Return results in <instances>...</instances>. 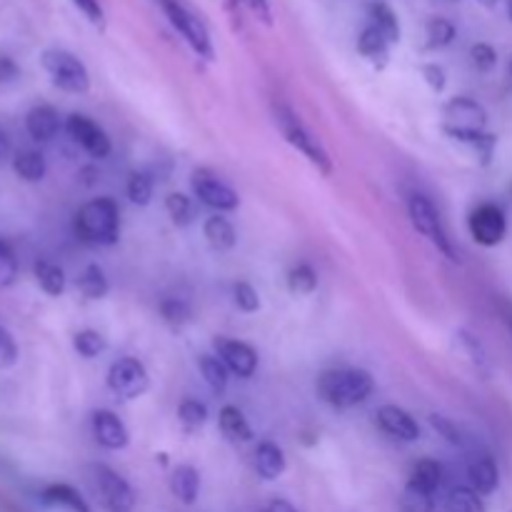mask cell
I'll return each mask as SVG.
<instances>
[{
  "label": "cell",
  "instance_id": "cell-4",
  "mask_svg": "<svg viewBox=\"0 0 512 512\" xmlns=\"http://www.w3.org/2000/svg\"><path fill=\"white\" fill-rule=\"evenodd\" d=\"M408 213H410V223L415 225V230H418L420 235H425V238H428L430 243H433L435 248L445 255V258L453 260V263H458L460 255H458V250H455L453 240H450L448 230H445L443 218H440V213H438V208L433 205V200L423 193L410 195Z\"/></svg>",
  "mask_w": 512,
  "mask_h": 512
},
{
  "label": "cell",
  "instance_id": "cell-17",
  "mask_svg": "<svg viewBox=\"0 0 512 512\" xmlns=\"http://www.w3.org/2000/svg\"><path fill=\"white\" fill-rule=\"evenodd\" d=\"M253 468L255 473H258V478L263 480H278L280 475L285 473V468H288V458H285L283 448H280L278 443H273V440H263V443L255 448V455H253Z\"/></svg>",
  "mask_w": 512,
  "mask_h": 512
},
{
  "label": "cell",
  "instance_id": "cell-36",
  "mask_svg": "<svg viewBox=\"0 0 512 512\" xmlns=\"http://www.w3.org/2000/svg\"><path fill=\"white\" fill-rule=\"evenodd\" d=\"M288 290L293 295H310L318 290V273L313 270V265L300 263L295 265L288 273Z\"/></svg>",
  "mask_w": 512,
  "mask_h": 512
},
{
  "label": "cell",
  "instance_id": "cell-37",
  "mask_svg": "<svg viewBox=\"0 0 512 512\" xmlns=\"http://www.w3.org/2000/svg\"><path fill=\"white\" fill-rule=\"evenodd\" d=\"M128 198L130 203L138 205V208H145L153 200V180L145 173H133L128 180Z\"/></svg>",
  "mask_w": 512,
  "mask_h": 512
},
{
  "label": "cell",
  "instance_id": "cell-41",
  "mask_svg": "<svg viewBox=\"0 0 512 512\" xmlns=\"http://www.w3.org/2000/svg\"><path fill=\"white\" fill-rule=\"evenodd\" d=\"M470 60H473V65L478 70L490 73V70L498 65V50H495L490 43H475L473 48H470Z\"/></svg>",
  "mask_w": 512,
  "mask_h": 512
},
{
  "label": "cell",
  "instance_id": "cell-6",
  "mask_svg": "<svg viewBox=\"0 0 512 512\" xmlns=\"http://www.w3.org/2000/svg\"><path fill=\"white\" fill-rule=\"evenodd\" d=\"M160 8H163L165 18L170 20L175 30L185 38V43L205 60H213L215 58V50H213V40H210L208 28H205L203 20L198 18L195 13H190L180 0H158Z\"/></svg>",
  "mask_w": 512,
  "mask_h": 512
},
{
  "label": "cell",
  "instance_id": "cell-20",
  "mask_svg": "<svg viewBox=\"0 0 512 512\" xmlns=\"http://www.w3.org/2000/svg\"><path fill=\"white\" fill-rule=\"evenodd\" d=\"M468 475H470V485H473V490L478 495H493L495 490H498L500 470H498V463H495L490 455H480V458H475L473 463H470Z\"/></svg>",
  "mask_w": 512,
  "mask_h": 512
},
{
  "label": "cell",
  "instance_id": "cell-27",
  "mask_svg": "<svg viewBox=\"0 0 512 512\" xmlns=\"http://www.w3.org/2000/svg\"><path fill=\"white\" fill-rule=\"evenodd\" d=\"M13 170L25 183H40L48 173V165H45L43 153H38V150H20L13 158Z\"/></svg>",
  "mask_w": 512,
  "mask_h": 512
},
{
  "label": "cell",
  "instance_id": "cell-11",
  "mask_svg": "<svg viewBox=\"0 0 512 512\" xmlns=\"http://www.w3.org/2000/svg\"><path fill=\"white\" fill-rule=\"evenodd\" d=\"M190 188H193V195L208 208L218 210V213H230V210H238L240 198L230 185H225L223 180L215 178L210 170H193L190 175Z\"/></svg>",
  "mask_w": 512,
  "mask_h": 512
},
{
  "label": "cell",
  "instance_id": "cell-42",
  "mask_svg": "<svg viewBox=\"0 0 512 512\" xmlns=\"http://www.w3.org/2000/svg\"><path fill=\"white\" fill-rule=\"evenodd\" d=\"M18 358H20L18 343H15V338L10 335V330H5L3 325H0V370L13 368V365L18 363Z\"/></svg>",
  "mask_w": 512,
  "mask_h": 512
},
{
  "label": "cell",
  "instance_id": "cell-53",
  "mask_svg": "<svg viewBox=\"0 0 512 512\" xmlns=\"http://www.w3.org/2000/svg\"><path fill=\"white\" fill-rule=\"evenodd\" d=\"M510 75H512V58H510Z\"/></svg>",
  "mask_w": 512,
  "mask_h": 512
},
{
  "label": "cell",
  "instance_id": "cell-13",
  "mask_svg": "<svg viewBox=\"0 0 512 512\" xmlns=\"http://www.w3.org/2000/svg\"><path fill=\"white\" fill-rule=\"evenodd\" d=\"M213 348L215 355L225 363V368L233 375H238V378L248 380L253 378L255 370H258V353H255L248 343H243V340L215 338Z\"/></svg>",
  "mask_w": 512,
  "mask_h": 512
},
{
  "label": "cell",
  "instance_id": "cell-32",
  "mask_svg": "<svg viewBox=\"0 0 512 512\" xmlns=\"http://www.w3.org/2000/svg\"><path fill=\"white\" fill-rule=\"evenodd\" d=\"M445 508H448V512H488L483 495L475 493L473 488H465V485L450 490Z\"/></svg>",
  "mask_w": 512,
  "mask_h": 512
},
{
  "label": "cell",
  "instance_id": "cell-44",
  "mask_svg": "<svg viewBox=\"0 0 512 512\" xmlns=\"http://www.w3.org/2000/svg\"><path fill=\"white\" fill-rule=\"evenodd\" d=\"M430 425H433V428L438 430V433L443 435V438L448 440L450 445H463V435H460L458 425L450 423V420L445 418V415L433 413V415H430Z\"/></svg>",
  "mask_w": 512,
  "mask_h": 512
},
{
  "label": "cell",
  "instance_id": "cell-24",
  "mask_svg": "<svg viewBox=\"0 0 512 512\" xmlns=\"http://www.w3.org/2000/svg\"><path fill=\"white\" fill-rule=\"evenodd\" d=\"M218 423H220V430H223V435L230 440V443H248V440H253V428H250L248 418H245L243 410H238L235 405H225V408H220Z\"/></svg>",
  "mask_w": 512,
  "mask_h": 512
},
{
  "label": "cell",
  "instance_id": "cell-51",
  "mask_svg": "<svg viewBox=\"0 0 512 512\" xmlns=\"http://www.w3.org/2000/svg\"><path fill=\"white\" fill-rule=\"evenodd\" d=\"M478 3H483L485 8H495V5H498V0H478Z\"/></svg>",
  "mask_w": 512,
  "mask_h": 512
},
{
  "label": "cell",
  "instance_id": "cell-5",
  "mask_svg": "<svg viewBox=\"0 0 512 512\" xmlns=\"http://www.w3.org/2000/svg\"><path fill=\"white\" fill-rule=\"evenodd\" d=\"M40 65L45 68V73L50 75L55 88L65 90V93L83 95L90 90V75L88 68L83 65V60L75 58L73 53L63 48H48L40 55Z\"/></svg>",
  "mask_w": 512,
  "mask_h": 512
},
{
  "label": "cell",
  "instance_id": "cell-47",
  "mask_svg": "<svg viewBox=\"0 0 512 512\" xmlns=\"http://www.w3.org/2000/svg\"><path fill=\"white\" fill-rule=\"evenodd\" d=\"M233 3L248 5V10L255 15V18L260 20V23L273 25V13H270V3H268V0H233Z\"/></svg>",
  "mask_w": 512,
  "mask_h": 512
},
{
  "label": "cell",
  "instance_id": "cell-43",
  "mask_svg": "<svg viewBox=\"0 0 512 512\" xmlns=\"http://www.w3.org/2000/svg\"><path fill=\"white\" fill-rule=\"evenodd\" d=\"M455 338L460 340V345H463V348H465V353L470 355V360H473V363L478 365V368L488 365V355H485L483 343H480V340L475 338V335H470L468 330H460V333L455 335Z\"/></svg>",
  "mask_w": 512,
  "mask_h": 512
},
{
  "label": "cell",
  "instance_id": "cell-10",
  "mask_svg": "<svg viewBox=\"0 0 512 512\" xmlns=\"http://www.w3.org/2000/svg\"><path fill=\"white\" fill-rule=\"evenodd\" d=\"M470 235L483 248H495L508 238V218L505 210L495 203H483L470 213L468 218Z\"/></svg>",
  "mask_w": 512,
  "mask_h": 512
},
{
  "label": "cell",
  "instance_id": "cell-35",
  "mask_svg": "<svg viewBox=\"0 0 512 512\" xmlns=\"http://www.w3.org/2000/svg\"><path fill=\"white\" fill-rule=\"evenodd\" d=\"M178 420L188 433H195L208 423V405L195 398H185L178 408Z\"/></svg>",
  "mask_w": 512,
  "mask_h": 512
},
{
  "label": "cell",
  "instance_id": "cell-30",
  "mask_svg": "<svg viewBox=\"0 0 512 512\" xmlns=\"http://www.w3.org/2000/svg\"><path fill=\"white\" fill-rule=\"evenodd\" d=\"M425 48L428 50H443L455 40V25L448 18H430L425 25Z\"/></svg>",
  "mask_w": 512,
  "mask_h": 512
},
{
  "label": "cell",
  "instance_id": "cell-40",
  "mask_svg": "<svg viewBox=\"0 0 512 512\" xmlns=\"http://www.w3.org/2000/svg\"><path fill=\"white\" fill-rule=\"evenodd\" d=\"M233 303L238 305V310H243V313H258L260 310L258 290H255L250 283H245V280H238V283L233 285Z\"/></svg>",
  "mask_w": 512,
  "mask_h": 512
},
{
  "label": "cell",
  "instance_id": "cell-39",
  "mask_svg": "<svg viewBox=\"0 0 512 512\" xmlns=\"http://www.w3.org/2000/svg\"><path fill=\"white\" fill-rule=\"evenodd\" d=\"M18 258L5 240H0V288H10L18 280Z\"/></svg>",
  "mask_w": 512,
  "mask_h": 512
},
{
  "label": "cell",
  "instance_id": "cell-29",
  "mask_svg": "<svg viewBox=\"0 0 512 512\" xmlns=\"http://www.w3.org/2000/svg\"><path fill=\"white\" fill-rule=\"evenodd\" d=\"M198 368H200V375H203L205 383L210 385L213 393H225L230 380V370L225 368V363L218 358V355H210V353L200 355Z\"/></svg>",
  "mask_w": 512,
  "mask_h": 512
},
{
  "label": "cell",
  "instance_id": "cell-14",
  "mask_svg": "<svg viewBox=\"0 0 512 512\" xmlns=\"http://www.w3.org/2000/svg\"><path fill=\"white\" fill-rule=\"evenodd\" d=\"M90 425H93V438L100 448L105 450L128 448L130 433L128 428H125L123 420H120L113 410H95Z\"/></svg>",
  "mask_w": 512,
  "mask_h": 512
},
{
  "label": "cell",
  "instance_id": "cell-50",
  "mask_svg": "<svg viewBox=\"0 0 512 512\" xmlns=\"http://www.w3.org/2000/svg\"><path fill=\"white\" fill-rule=\"evenodd\" d=\"M265 512H298V508H295L293 503H288V500L275 498V500H270L268 508H265Z\"/></svg>",
  "mask_w": 512,
  "mask_h": 512
},
{
  "label": "cell",
  "instance_id": "cell-48",
  "mask_svg": "<svg viewBox=\"0 0 512 512\" xmlns=\"http://www.w3.org/2000/svg\"><path fill=\"white\" fill-rule=\"evenodd\" d=\"M20 78V65L8 55H0V85H8Z\"/></svg>",
  "mask_w": 512,
  "mask_h": 512
},
{
  "label": "cell",
  "instance_id": "cell-18",
  "mask_svg": "<svg viewBox=\"0 0 512 512\" xmlns=\"http://www.w3.org/2000/svg\"><path fill=\"white\" fill-rule=\"evenodd\" d=\"M40 503L48 505V508H58L65 512H93L88 503H85L83 495L73 488V485L65 483H53L48 488H43L40 493Z\"/></svg>",
  "mask_w": 512,
  "mask_h": 512
},
{
  "label": "cell",
  "instance_id": "cell-31",
  "mask_svg": "<svg viewBox=\"0 0 512 512\" xmlns=\"http://www.w3.org/2000/svg\"><path fill=\"white\" fill-rule=\"evenodd\" d=\"M158 310H160V318L175 330L185 328V325L193 320V308H190L183 298H163L160 300Z\"/></svg>",
  "mask_w": 512,
  "mask_h": 512
},
{
  "label": "cell",
  "instance_id": "cell-49",
  "mask_svg": "<svg viewBox=\"0 0 512 512\" xmlns=\"http://www.w3.org/2000/svg\"><path fill=\"white\" fill-rule=\"evenodd\" d=\"M10 153H13V145H10V135L5 133L3 128H0V168H3V165L8 163Z\"/></svg>",
  "mask_w": 512,
  "mask_h": 512
},
{
  "label": "cell",
  "instance_id": "cell-9",
  "mask_svg": "<svg viewBox=\"0 0 512 512\" xmlns=\"http://www.w3.org/2000/svg\"><path fill=\"white\" fill-rule=\"evenodd\" d=\"M443 133H483L488 128V110L468 95L448 100L443 105Z\"/></svg>",
  "mask_w": 512,
  "mask_h": 512
},
{
  "label": "cell",
  "instance_id": "cell-34",
  "mask_svg": "<svg viewBox=\"0 0 512 512\" xmlns=\"http://www.w3.org/2000/svg\"><path fill=\"white\" fill-rule=\"evenodd\" d=\"M165 210H168L170 220H173L178 228H188L195 220L193 198H188L185 193H170L168 198H165Z\"/></svg>",
  "mask_w": 512,
  "mask_h": 512
},
{
  "label": "cell",
  "instance_id": "cell-52",
  "mask_svg": "<svg viewBox=\"0 0 512 512\" xmlns=\"http://www.w3.org/2000/svg\"><path fill=\"white\" fill-rule=\"evenodd\" d=\"M508 18L512 20V0H508Z\"/></svg>",
  "mask_w": 512,
  "mask_h": 512
},
{
  "label": "cell",
  "instance_id": "cell-33",
  "mask_svg": "<svg viewBox=\"0 0 512 512\" xmlns=\"http://www.w3.org/2000/svg\"><path fill=\"white\" fill-rule=\"evenodd\" d=\"M73 348L80 358L93 360V358H98V355L105 353V348H108V340H105L98 330L85 328V330H78V333L73 335Z\"/></svg>",
  "mask_w": 512,
  "mask_h": 512
},
{
  "label": "cell",
  "instance_id": "cell-25",
  "mask_svg": "<svg viewBox=\"0 0 512 512\" xmlns=\"http://www.w3.org/2000/svg\"><path fill=\"white\" fill-rule=\"evenodd\" d=\"M368 15H370V25H373V28H378L380 33L388 38V43H400V38H403L400 20L388 3H383V0H375V3H370Z\"/></svg>",
  "mask_w": 512,
  "mask_h": 512
},
{
  "label": "cell",
  "instance_id": "cell-22",
  "mask_svg": "<svg viewBox=\"0 0 512 512\" xmlns=\"http://www.w3.org/2000/svg\"><path fill=\"white\" fill-rule=\"evenodd\" d=\"M440 485H443V468H440L435 460L425 458V460H418V463L413 465V470H410V475H408V485H405V488H413V490H420V493L435 495L440 490Z\"/></svg>",
  "mask_w": 512,
  "mask_h": 512
},
{
  "label": "cell",
  "instance_id": "cell-19",
  "mask_svg": "<svg viewBox=\"0 0 512 512\" xmlns=\"http://www.w3.org/2000/svg\"><path fill=\"white\" fill-rule=\"evenodd\" d=\"M170 493L183 505H195L200 495V473L193 465H178L170 473Z\"/></svg>",
  "mask_w": 512,
  "mask_h": 512
},
{
  "label": "cell",
  "instance_id": "cell-8",
  "mask_svg": "<svg viewBox=\"0 0 512 512\" xmlns=\"http://www.w3.org/2000/svg\"><path fill=\"white\" fill-rule=\"evenodd\" d=\"M95 490L100 495V503L108 512H133L135 510V493L128 480L120 473H115L108 465H93Z\"/></svg>",
  "mask_w": 512,
  "mask_h": 512
},
{
  "label": "cell",
  "instance_id": "cell-28",
  "mask_svg": "<svg viewBox=\"0 0 512 512\" xmlns=\"http://www.w3.org/2000/svg\"><path fill=\"white\" fill-rule=\"evenodd\" d=\"M75 285H78V293L88 300H103L110 293L108 278H105L103 268L95 263L83 268V273L78 275V283Z\"/></svg>",
  "mask_w": 512,
  "mask_h": 512
},
{
  "label": "cell",
  "instance_id": "cell-15",
  "mask_svg": "<svg viewBox=\"0 0 512 512\" xmlns=\"http://www.w3.org/2000/svg\"><path fill=\"white\" fill-rule=\"evenodd\" d=\"M375 418H378L380 430H383L385 435H390V438L405 440V443L420 440L418 420H415L408 410L398 408V405H383V408L375 413Z\"/></svg>",
  "mask_w": 512,
  "mask_h": 512
},
{
  "label": "cell",
  "instance_id": "cell-7",
  "mask_svg": "<svg viewBox=\"0 0 512 512\" xmlns=\"http://www.w3.org/2000/svg\"><path fill=\"white\" fill-rule=\"evenodd\" d=\"M108 388L120 400H138L148 393L150 375L138 358H118L108 370Z\"/></svg>",
  "mask_w": 512,
  "mask_h": 512
},
{
  "label": "cell",
  "instance_id": "cell-1",
  "mask_svg": "<svg viewBox=\"0 0 512 512\" xmlns=\"http://www.w3.org/2000/svg\"><path fill=\"white\" fill-rule=\"evenodd\" d=\"M318 395L323 403L335 410H348L365 403L373 395L375 380L368 370L360 368H333L320 373Z\"/></svg>",
  "mask_w": 512,
  "mask_h": 512
},
{
  "label": "cell",
  "instance_id": "cell-16",
  "mask_svg": "<svg viewBox=\"0 0 512 512\" xmlns=\"http://www.w3.org/2000/svg\"><path fill=\"white\" fill-rule=\"evenodd\" d=\"M63 123H60V113L53 105H35L30 108V113L25 115V130L33 140L38 143H48L55 135L60 133Z\"/></svg>",
  "mask_w": 512,
  "mask_h": 512
},
{
  "label": "cell",
  "instance_id": "cell-26",
  "mask_svg": "<svg viewBox=\"0 0 512 512\" xmlns=\"http://www.w3.org/2000/svg\"><path fill=\"white\" fill-rule=\"evenodd\" d=\"M33 273H35V280H38L40 290H43L45 295H50V298H60V295L65 293L68 278H65V273L60 265L50 263V260H38L33 268Z\"/></svg>",
  "mask_w": 512,
  "mask_h": 512
},
{
  "label": "cell",
  "instance_id": "cell-46",
  "mask_svg": "<svg viewBox=\"0 0 512 512\" xmlns=\"http://www.w3.org/2000/svg\"><path fill=\"white\" fill-rule=\"evenodd\" d=\"M75 8L80 10V13L85 15V18L90 20L93 25H100L103 28L105 25V15H103V8H100L98 0H73Z\"/></svg>",
  "mask_w": 512,
  "mask_h": 512
},
{
  "label": "cell",
  "instance_id": "cell-38",
  "mask_svg": "<svg viewBox=\"0 0 512 512\" xmlns=\"http://www.w3.org/2000/svg\"><path fill=\"white\" fill-rule=\"evenodd\" d=\"M435 495L420 493V490L405 488L400 495V512H433Z\"/></svg>",
  "mask_w": 512,
  "mask_h": 512
},
{
  "label": "cell",
  "instance_id": "cell-23",
  "mask_svg": "<svg viewBox=\"0 0 512 512\" xmlns=\"http://www.w3.org/2000/svg\"><path fill=\"white\" fill-rule=\"evenodd\" d=\"M388 45V38H385L378 28L368 25V28H363V33H360L358 38V53L363 55V58H368L375 68L383 70L390 60Z\"/></svg>",
  "mask_w": 512,
  "mask_h": 512
},
{
  "label": "cell",
  "instance_id": "cell-3",
  "mask_svg": "<svg viewBox=\"0 0 512 512\" xmlns=\"http://www.w3.org/2000/svg\"><path fill=\"white\" fill-rule=\"evenodd\" d=\"M275 120H278V128L280 133H283V138L288 140V145H293L298 153H303L305 158L310 160V165H315L320 173L333 175L335 165L330 153L323 148V143L305 128L303 120H300L288 105H278V108H275Z\"/></svg>",
  "mask_w": 512,
  "mask_h": 512
},
{
  "label": "cell",
  "instance_id": "cell-2",
  "mask_svg": "<svg viewBox=\"0 0 512 512\" xmlns=\"http://www.w3.org/2000/svg\"><path fill=\"white\" fill-rule=\"evenodd\" d=\"M75 233L93 245H115L120 238V208L113 198H95L75 215Z\"/></svg>",
  "mask_w": 512,
  "mask_h": 512
},
{
  "label": "cell",
  "instance_id": "cell-12",
  "mask_svg": "<svg viewBox=\"0 0 512 512\" xmlns=\"http://www.w3.org/2000/svg\"><path fill=\"white\" fill-rule=\"evenodd\" d=\"M65 130H68L70 138H73L75 143L90 155V158L103 160L108 158L110 150H113V143H110L108 133H105L95 120H90L88 115L83 113L68 115V120H65Z\"/></svg>",
  "mask_w": 512,
  "mask_h": 512
},
{
  "label": "cell",
  "instance_id": "cell-45",
  "mask_svg": "<svg viewBox=\"0 0 512 512\" xmlns=\"http://www.w3.org/2000/svg\"><path fill=\"white\" fill-rule=\"evenodd\" d=\"M420 73H423L425 83L430 85L433 93H443L445 85H448V75H445V70L440 68L438 63H425L423 68H420Z\"/></svg>",
  "mask_w": 512,
  "mask_h": 512
},
{
  "label": "cell",
  "instance_id": "cell-21",
  "mask_svg": "<svg viewBox=\"0 0 512 512\" xmlns=\"http://www.w3.org/2000/svg\"><path fill=\"white\" fill-rule=\"evenodd\" d=\"M203 235L210 243V248L218 250V253H228V250H233L238 245V233H235L233 223L218 213L205 220Z\"/></svg>",
  "mask_w": 512,
  "mask_h": 512
}]
</instances>
